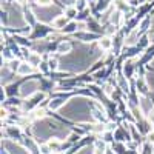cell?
I'll return each instance as SVG.
<instances>
[{"mask_svg":"<svg viewBox=\"0 0 154 154\" xmlns=\"http://www.w3.org/2000/svg\"><path fill=\"white\" fill-rule=\"evenodd\" d=\"M35 16L42 22H54V19L60 16V8L59 6H53V5L38 6V9H35Z\"/></svg>","mask_w":154,"mask_h":154,"instance_id":"obj_1","label":"cell"},{"mask_svg":"<svg viewBox=\"0 0 154 154\" xmlns=\"http://www.w3.org/2000/svg\"><path fill=\"white\" fill-rule=\"evenodd\" d=\"M38 89V82L37 80H29L20 86V96L22 97H31L37 93Z\"/></svg>","mask_w":154,"mask_h":154,"instance_id":"obj_2","label":"cell"},{"mask_svg":"<svg viewBox=\"0 0 154 154\" xmlns=\"http://www.w3.org/2000/svg\"><path fill=\"white\" fill-rule=\"evenodd\" d=\"M139 105H140V111H142L145 116H149L151 112H152V102L148 99V97H145V96H140L139 97Z\"/></svg>","mask_w":154,"mask_h":154,"instance_id":"obj_3","label":"cell"},{"mask_svg":"<svg viewBox=\"0 0 154 154\" xmlns=\"http://www.w3.org/2000/svg\"><path fill=\"white\" fill-rule=\"evenodd\" d=\"M71 49H72V45H71L69 42H62V43H59V46H57V53L62 54V56H66V54L71 53Z\"/></svg>","mask_w":154,"mask_h":154,"instance_id":"obj_4","label":"cell"},{"mask_svg":"<svg viewBox=\"0 0 154 154\" xmlns=\"http://www.w3.org/2000/svg\"><path fill=\"white\" fill-rule=\"evenodd\" d=\"M137 40H139V31H131L125 38V45L126 46H133V45L137 43Z\"/></svg>","mask_w":154,"mask_h":154,"instance_id":"obj_5","label":"cell"},{"mask_svg":"<svg viewBox=\"0 0 154 154\" xmlns=\"http://www.w3.org/2000/svg\"><path fill=\"white\" fill-rule=\"evenodd\" d=\"M31 71H32V65H29L28 62H22L19 69H17V74L19 75H26V74H31Z\"/></svg>","mask_w":154,"mask_h":154,"instance_id":"obj_6","label":"cell"},{"mask_svg":"<svg viewBox=\"0 0 154 154\" xmlns=\"http://www.w3.org/2000/svg\"><path fill=\"white\" fill-rule=\"evenodd\" d=\"M66 22H68V17H66V16H59V17H56V19H54L53 25H54L56 28H60V29H63V28H65L66 25H68Z\"/></svg>","mask_w":154,"mask_h":154,"instance_id":"obj_7","label":"cell"},{"mask_svg":"<svg viewBox=\"0 0 154 154\" xmlns=\"http://www.w3.org/2000/svg\"><path fill=\"white\" fill-rule=\"evenodd\" d=\"M26 60H28L29 65H32V66H40V63H42L40 62V54H38V53H31Z\"/></svg>","mask_w":154,"mask_h":154,"instance_id":"obj_8","label":"cell"},{"mask_svg":"<svg viewBox=\"0 0 154 154\" xmlns=\"http://www.w3.org/2000/svg\"><path fill=\"white\" fill-rule=\"evenodd\" d=\"M11 75H12V71H11L8 66L2 69V83H3V85H6L8 82L12 80V77H11Z\"/></svg>","mask_w":154,"mask_h":154,"instance_id":"obj_9","label":"cell"},{"mask_svg":"<svg viewBox=\"0 0 154 154\" xmlns=\"http://www.w3.org/2000/svg\"><path fill=\"white\" fill-rule=\"evenodd\" d=\"M99 46H100L102 49H109V48L112 46L111 38H109V37H102L100 42H99Z\"/></svg>","mask_w":154,"mask_h":154,"instance_id":"obj_10","label":"cell"},{"mask_svg":"<svg viewBox=\"0 0 154 154\" xmlns=\"http://www.w3.org/2000/svg\"><path fill=\"white\" fill-rule=\"evenodd\" d=\"M63 103H65V100L63 99H54L49 102V108L51 109H59L60 106H63Z\"/></svg>","mask_w":154,"mask_h":154,"instance_id":"obj_11","label":"cell"},{"mask_svg":"<svg viewBox=\"0 0 154 154\" xmlns=\"http://www.w3.org/2000/svg\"><path fill=\"white\" fill-rule=\"evenodd\" d=\"M133 71H134V68H133V62H128V63H125L123 72H125V77H126V79L133 75Z\"/></svg>","mask_w":154,"mask_h":154,"instance_id":"obj_12","label":"cell"},{"mask_svg":"<svg viewBox=\"0 0 154 154\" xmlns=\"http://www.w3.org/2000/svg\"><path fill=\"white\" fill-rule=\"evenodd\" d=\"M75 29H79V23H75V22H71V23H68L66 26L62 29V31H63V32H74Z\"/></svg>","mask_w":154,"mask_h":154,"instance_id":"obj_13","label":"cell"},{"mask_svg":"<svg viewBox=\"0 0 154 154\" xmlns=\"http://www.w3.org/2000/svg\"><path fill=\"white\" fill-rule=\"evenodd\" d=\"M48 32H49V28H48V26H43V25H40V26H38V29L35 31L34 37H43V35H46Z\"/></svg>","mask_w":154,"mask_h":154,"instance_id":"obj_14","label":"cell"},{"mask_svg":"<svg viewBox=\"0 0 154 154\" xmlns=\"http://www.w3.org/2000/svg\"><path fill=\"white\" fill-rule=\"evenodd\" d=\"M145 82H146V85H148L151 89H154V74L146 72V75H145Z\"/></svg>","mask_w":154,"mask_h":154,"instance_id":"obj_15","label":"cell"},{"mask_svg":"<svg viewBox=\"0 0 154 154\" xmlns=\"http://www.w3.org/2000/svg\"><path fill=\"white\" fill-rule=\"evenodd\" d=\"M119 83H120L123 91H128V83H126V77L125 75H119Z\"/></svg>","mask_w":154,"mask_h":154,"instance_id":"obj_16","label":"cell"},{"mask_svg":"<svg viewBox=\"0 0 154 154\" xmlns=\"http://www.w3.org/2000/svg\"><path fill=\"white\" fill-rule=\"evenodd\" d=\"M149 23H151V19H145L142 23H140V32H143V31H146L148 29V26H149Z\"/></svg>","mask_w":154,"mask_h":154,"instance_id":"obj_17","label":"cell"},{"mask_svg":"<svg viewBox=\"0 0 154 154\" xmlns=\"http://www.w3.org/2000/svg\"><path fill=\"white\" fill-rule=\"evenodd\" d=\"M48 65H49V69H57V68L60 66V65H59V62H57V59H53V57L49 59Z\"/></svg>","mask_w":154,"mask_h":154,"instance_id":"obj_18","label":"cell"},{"mask_svg":"<svg viewBox=\"0 0 154 154\" xmlns=\"http://www.w3.org/2000/svg\"><path fill=\"white\" fill-rule=\"evenodd\" d=\"M34 14H32V12L28 9V11H25V20H26V22H29L31 25H34V17H32Z\"/></svg>","mask_w":154,"mask_h":154,"instance_id":"obj_19","label":"cell"},{"mask_svg":"<svg viewBox=\"0 0 154 154\" xmlns=\"http://www.w3.org/2000/svg\"><path fill=\"white\" fill-rule=\"evenodd\" d=\"M137 88H139V91L142 93V96H143V94L148 91V86H146L143 82H137Z\"/></svg>","mask_w":154,"mask_h":154,"instance_id":"obj_20","label":"cell"},{"mask_svg":"<svg viewBox=\"0 0 154 154\" xmlns=\"http://www.w3.org/2000/svg\"><path fill=\"white\" fill-rule=\"evenodd\" d=\"M108 8V0H100L99 5H97V9L99 11H105Z\"/></svg>","mask_w":154,"mask_h":154,"instance_id":"obj_21","label":"cell"},{"mask_svg":"<svg viewBox=\"0 0 154 154\" xmlns=\"http://www.w3.org/2000/svg\"><path fill=\"white\" fill-rule=\"evenodd\" d=\"M120 12L117 11V12H116V14H114V12H112V16H111V22L112 23H116V25H119V20H120Z\"/></svg>","mask_w":154,"mask_h":154,"instance_id":"obj_22","label":"cell"},{"mask_svg":"<svg viewBox=\"0 0 154 154\" xmlns=\"http://www.w3.org/2000/svg\"><path fill=\"white\" fill-rule=\"evenodd\" d=\"M148 42H149V38H148L146 35H143L142 38H140V42H139V48H145V46H148Z\"/></svg>","mask_w":154,"mask_h":154,"instance_id":"obj_23","label":"cell"},{"mask_svg":"<svg viewBox=\"0 0 154 154\" xmlns=\"http://www.w3.org/2000/svg\"><path fill=\"white\" fill-rule=\"evenodd\" d=\"M38 6H49L51 3H53V0H37L35 2Z\"/></svg>","mask_w":154,"mask_h":154,"instance_id":"obj_24","label":"cell"},{"mask_svg":"<svg viewBox=\"0 0 154 154\" xmlns=\"http://www.w3.org/2000/svg\"><path fill=\"white\" fill-rule=\"evenodd\" d=\"M75 14H77V11H75V8H69V9L66 11V14H65V16H66V17H74Z\"/></svg>","mask_w":154,"mask_h":154,"instance_id":"obj_25","label":"cell"},{"mask_svg":"<svg viewBox=\"0 0 154 154\" xmlns=\"http://www.w3.org/2000/svg\"><path fill=\"white\" fill-rule=\"evenodd\" d=\"M105 94L109 96V97H112V86L111 85H105Z\"/></svg>","mask_w":154,"mask_h":154,"instance_id":"obj_26","label":"cell"},{"mask_svg":"<svg viewBox=\"0 0 154 154\" xmlns=\"http://www.w3.org/2000/svg\"><path fill=\"white\" fill-rule=\"evenodd\" d=\"M40 151H42V154H49V152H51V146H49V145H43V146L40 148Z\"/></svg>","mask_w":154,"mask_h":154,"instance_id":"obj_27","label":"cell"},{"mask_svg":"<svg viewBox=\"0 0 154 154\" xmlns=\"http://www.w3.org/2000/svg\"><path fill=\"white\" fill-rule=\"evenodd\" d=\"M105 32L108 34V35H111V34H114L116 32V26H112V25H109V26L105 29Z\"/></svg>","mask_w":154,"mask_h":154,"instance_id":"obj_28","label":"cell"},{"mask_svg":"<svg viewBox=\"0 0 154 154\" xmlns=\"http://www.w3.org/2000/svg\"><path fill=\"white\" fill-rule=\"evenodd\" d=\"M77 9H83L85 8V0H77Z\"/></svg>","mask_w":154,"mask_h":154,"instance_id":"obj_29","label":"cell"},{"mask_svg":"<svg viewBox=\"0 0 154 154\" xmlns=\"http://www.w3.org/2000/svg\"><path fill=\"white\" fill-rule=\"evenodd\" d=\"M35 117H43L45 116V109H35Z\"/></svg>","mask_w":154,"mask_h":154,"instance_id":"obj_30","label":"cell"},{"mask_svg":"<svg viewBox=\"0 0 154 154\" xmlns=\"http://www.w3.org/2000/svg\"><path fill=\"white\" fill-rule=\"evenodd\" d=\"M48 68H49V65H46V63H40V69H42L43 72H46Z\"/></svg>","mask_w":154,"mask_h":154,"instance_id":"obj_31","label":"cell"},{"mask_svg":"<svg viewBox=\"0 0 154 154\" xmlns=\"http://www.w3.org/2000/svg\"><path fill=\"white\" fill-rule=\"evenodd\" d=\"M105 75V71H99V72H96V77L97 79H100V77H103Z\"/></svg>","mask_w":154,"mask_h":154,"instance_id":"obj_32","label":"cell"},{"mask_svg":"<svg viewBox=\"0 0 154 154\" xmlns=\"http://www.w3.org/2000/svg\"><path fill=\"white\" fill-rule=\"evenodd\" d=\"M60 2H65L66 5H71V3H74V2H77V0H60Z\"/></svg>","mask_w":154,"mask_h":154,"instance_id":"obj_33","label":"cell"},{"mask_svg":"<svg viewBox=\"0 0 154 154\" xmlns=\"http://www.w3.org/2000/svg\"><path fill=\"white\" fill-rule=\"evenodd\" d=\"M149 140H151V142H154V133H152V134L149 133Z\"/></svg>","mask_w":154,"mask_h":154,"instance_id":"obj_34","label":"cell"},{"mask_svg":"<svg viewBox=\"0 0 154 154\" xmlns=\"http://www.w3.org/2000/svg\"><path fill=\"white\" fill-rule=\"evenodd\" d=\"M146 2H152V0H146Z\"/></svg>","mask_w":154,"mask_h":154,"instance_id":"obj_35","label":"cell"},{"mask_svg":"<svg viewBox=\"0 0 154 154\" xmlns=\"http://www.w3.org/2000/svg\"><path fill=\"white\" fill-rule=\"evenodd\" d=\"M152 25H154V19H152Z\"/></svg>","mask_w":154,"mask_h":154,"instance_id":"obj_36","label":"cell"},{"mask_svg":"<svg viewBox=\"0 0 154 154\" xmlns=\"http://www.w3.org/2000/svg\"><path fill=\"white\" fill-rule=\"evenodd\" d=\"M109 154H112V152H109Z\"/></svg>","mask_w":154,"mask_h":154,"instance_id":"obj_37","label":"cell"}]
</instances>
